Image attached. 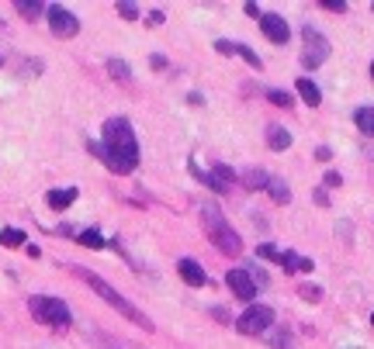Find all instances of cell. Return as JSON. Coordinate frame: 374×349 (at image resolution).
<instances>
[{
	"mask_svg": "<svg viewBox=\"0 0 374 349\" xmlns=\"http://www.w3.org/2000/svg\"><path fill=\"white\" fill-rule=\"evenodd\" d=\"M104 156L100 163L111 170V173H132L139 166V142H135V132L125 118H107L104 121V142H100Z\"/></svg>",
	"mask_w": 374,
	"mask_h": 349,
	"instance_id": "cell-1",
	"label": "cell"
},
{
	"mask_svg": "<svg viewBox=\"0 0 374 349\" xmlns=\"http://www.w3.org/2000/svg\"><path fill=\"white\" fill-rule=\"evenodd\" d=\"M70 270H73V273H77V277H80V280H84L87 287H91V290L97 294V297H100V301H107V304H111L114 311H121V315H125V318H128L132 325H139L142 332H153V329H156V325L149 322V315H146V311H139V308H135L132 301H125V297H121V294H118V290H114V287H111V284H107L104 277L91 273L87 266H70Z\"/></svg>",
	"mask_w": 374,
	"mask_h": 349,
	"instance_id": "cell-2",
	"label": "cell"
},
{
	"mask_svg": "<svg viewBox=\"0 0 374 349\" xmlns=\"http://www.w3.org/2000/svg\"><path fill=\"white\" fill-rule=\"evenodd\" d=\"M201 225H204V235H208V242L222 253V256H239L243 253V239H239V232L225 222V215L215 208V204H201Z\"/></svg>",
	"mask_w": 374,
	"mask_h": 349,
	"instance_id": "cell-3",
	"label": "cell"
},
{
	"mask_svg": "<svg viewBox=\"0 0 374 349\" xmlns=\"http://www.w3.org/2000/svg\"><path fill=\"white\" fill-rule=\"evenodd\" d=\"M28 308H31V315H35L42 325H52V329H66V325L73 322V315H70L66 301L49 297V294H35V297L28 301Z\"/></svg>",
	"mask_w": 374,
	"mask_h": 349,
	"instance_id": "cell-4",
	"label": "cell"
},
{
	"mask_svg": "<svg viewBox=\"0 0 374 349\" xmlns=\"http://www.w3.org/2000/svg\"><path fill=\"white\" fill-rule=\"evenodd\" d=\"M236 329L243 336H264L267 329H274V311L271 304H250L239 318H236Z\"/></svg>",
	"mask_w": 374,
	"mask_h": 349,
	"instance_id": "cell-5",
	"label": "cell"
},
{
	"mask_svg": "<svg viewBox=\"0 0 374 349\" xmlns=\"http://www.w3.org/2000/svg\"><path fill=\"white\" fill-rule=\"evenodd\" d=\"M301 38H305V52H301V66L305 70H315V66H322L326 63V56H329V42L315 31V28H305L301 31Z\"/></svg>",
	"mask_w": 374,
	"mask_h": 349,
	"instance_id": "cell-6",
	"label": "cell"
},
{
	"mask_svg": "<svg viewBox=\"0 0 374 349\" xmlns=\"http://www.w3.org/2000/svg\"><path fill=\"white\" fill-rule=\"evenodd\" d=\"M187 166H190V173L197 176V180H201V183H204V187H211V190H215V194H229V190H232V183H236V173H232V170H229V166H222V163H215V166H211V170H208V173H201V170H197V163H194V160H190V163H187Z\"/></svg>",
	"mask_w": 374,
	"mask_h": 349,
	"instance_id": "cell-7",
	"label": "cell"
},
{
	"mask_svg": "<svg viewBox=\"0 0 374 349\" xmlns=\"http://www.w3.org/2000/svg\"><path fill=\"white\" fill-rule=\"evenodd\" d=\"M45 14H49V28H52V35H56V38H73V35L80 31V21H77V14H73V10H66V7L52 3Z\"/></svg>",
	"mask_w": 374,
	"mask_h": 349,
	"instance_id": "cell-8",
	"label": "cell"
},
{
	"mask_svg": "<svg viewBox=\"0 0 374 349\" xmlns=\"http://www.w3.org/2000/svg\"><path fill=\"white\" fill-rule=\"evenodd\" d=\"M225 284L232 287V294H236L239 301H253V297H257V284H253V277H250L246 270H239V266L225 273Z\"/></svg>",
	"mask_w": 374,
	"mask_h": 349,
	"instance_id": "cell-9",
	"label": "cell"
},
{
	"mask_svg": "<svg viewBox=\"0 0 374 349\" xmlns=\"http://www.w3.org/2000/svg\"><path fill=\"white\" fill-rule=\"evenodd\" d=\"M260 31H264L274 45H287V42H291V28H287V21H284L280 14H264V17H260Z\"/></svg>",
	"mask_w": 374,
	"mask_h": 349,
	"instance_id": "cell-10",
	"label": "cell"
},
{
	"mask_svg": "<svg viewBox=\"0 0 374 349\" xmlns=\"http://www.w3.org/2000/svg\"><path fill=\"white\" fill-rule=\"evenodd\" d=\"M177 273H181V280L190 284V287H204V284H208V277H204V270H201L197 260H181L177 263Z\"/></svg>",
	"mask_w": 374,
	"mask_h": 349,
	"instance_id": "cell-11",
	"label": "cell"
},
{
	"mask_svg": "<svg viewBox=\"0 0 374 349\" xmlns=\"http://www.w3.org/2000/svg\"><path fill=\"white\" fill-rule=\"evenodd\" d=\"M278 263L287 273H312V270H315V263L308 260V256H298V253H291V249H284Z\"/></svg>",
	"mask_w": 374,
	"mask_h": 349,
	"instance_id": "cell-12",
	"label": "cell"
},
{
	"mask_svg": "<svg viewBox=\"0 0 374 349\" xmlns=\"http://www.w3.org/2000/svg\"><path fill=\"white\" fill-rule=\"evenodd\" d=\"M45 201H49V208H52V211H66V208L77 201V187H66V190H49V194H45Z\"/></svg>",
	"mask_w": 374,
	"mask_h": 349,
	"instance_id": "cell-13",
	"label": "cell"
},
{
	"mask_svg": "<svg viewBox=\"0 0 374 349\" xmlns=\"http://www.w3.org/2000/svg\"><path fill=\"white\" fill-rule=\"evenodd\" d=\"M267 146H271V149H278V153L291 149V132H287V128H280V125H271V128H267Z\"/></svg>",
	"mask_w": 374,
	"mask_h": 349,
	"instance_id": "cell-14",
	"label": "cell"
},
{
	"mask_svg": "<svg viewBox=\"0 0 374 349\" xmlns=\"http://www.w3.org/2000/svg\"><path fill=\"white\" fill-rule=\"evenodd\" d=\"M298 93H301V100H305L308 107H319V104H322V90L315 87L308 77H301V80H298Z\"/></svg>",
	"mask_w": 374,
	"mask_h": 349,
	"instance_id": "cell-15",
	"label": "cell"
},
{
	"mask_svg": "<svg viewBox=\"0 0 374 349\" xmlns=\"http://www.w3.org/2000/svg\"><path fill=\"white\" fill-rule=\"evenodd\" d=\"M264 190L271 194V201H274V204H287V201H291V190H287V183H284L280 176H271Z\"/></svg>",
	"mask_w": 374,
	"mask_h": 349,
	"instance_id": "cell-16",
	"label": "cell"
},
{
	"mask_svg": "<svg viewBox=\"0 0 374 349\" xmlns=\"http://www.w3.org/2000/svg\"><path fill=\"white\" fill-rule=\"evenodd\" d=\"M354 125L361 128V135L374 139V107H357L354 111Z\"/></svg>",
	"mask_w": 374,
	"mask_h": 349,
	"instance_id": "cell-17",
	"label": "cell"
},
{
	"mask_svg": "<svg viewBox=\"0 0 374 349\" xmlns=\"http://www.w3.org/2000/svg\"><path fill=\"white\" fill-rule=\"evenodd\" d=\"M104 66H107V73H111V77H114L118 84L132 87V70H128V63H125V59H107Z\"/></svg>",
	"mask_w": 374,
	"mask_h": 349,
	"instance_id": "cell-18",
	"label": "cell"
},
{
	"mask_svg": "<svg viewBox=\"0 0 374 349\" xmlns=\"http://www.w3.org/2000/svg\"><path fill=\"white\" fill-rule=\"evenodd\" d=\"M14 7H17V14H24L28 21H35V17L45 14V3H35V0H17Z\"/></svg>",
	"mask_w": 374,
	"mask_h": 349,
	"instance_id": "cell-19",
	"label": "cell"
},
{
	"mask_svg": "<svg viewBox=\"0 0 374 349\" xmlns=\"http://www.w3.org/2000/svg\"><path fill=\"white\" fill-rule=\"evenodd\" d=\"M0 246H7V249L24 246V232H21V228H3V232H0Z\"/></svg>",
	"mask_w": 374,
	"mask_h": 349,
	"instance_id": "cell-20",
	"label": "cell"
},
{
	"mask_svg": "<svg viewBox=\"0 0 374 349\" xmlns=\"http://www.w3.org/2000/svg\"><path fill=\"white\" fill-rule=\"evenodd\" d=\"M77 242H80V246H87V249H104V246H107V242L100 239V232H97V228L80 232V235H77Z\"/></svg>",
	"mask_w": 374,
	"mask_h": 349,
	"instance_id": "cell-21",
	"label": "cell"
},
{
	"mask_svg": "<svg viewBox=\"0 0 374 349\" xmlns=\"http://www.w3.org/2000/svg\"><path fill=\"white\" fill-rule=\"evenodd\" d=\"M267 180H271V176L264 173V170H243V183H246L250 190H260V187H267Z\"/></svg>",
	"mask_w": 374,
	"mask_h": 349,
	"instance_id": "cell-22",
	"label": "cell"
},
{
	"mask_svg": "<svg viewBox=\"0 0 374 349\" xmlns=\"http://www.w3.org/2000/svg\"><path fill=\"white\" fill-rule=\"evenodd\" d=\"M232 56H243V59H246L253 70H260V66H264V63H260V56H257L250 45H236V42H232Z\"/></svg>",
	"mask_w": 374,
	"mask_h": 349,
	"instance_id": "cell-23",
	"label": "cell"
},
{
	"mask_svg": "<svg viewBox=\"0 0 374 349\" xmlns=\"http://www.w3.org/2000/svg\"><path fill=\"white\" fill-rule=\"evenodd\" d=\"M267 100H271V104H278V107H291V104H294V100H291V93H284V90H271V93H267Z\"/></svg>",
	"mask_w": 374,
	"mask_h": 349,
	"instance_id": "cell-24",
	"label": "cell"
},
{
	"mask_svg": "<svg viewBox=\"0 0 374 349\" xmlns=\"http://www.w3.org/2000/svg\"><path fill=\"white\" fill-rule=\"evenodd\" d=\"M257 253H260L264 260H280V249L274 246V242H260V246H257Z\"/></svg>",
	"mask_w": 374,
	"mask_h": 349,
	"instance_id": "cell-25",
	"label": "cell"
},
{
	"mask_svg": "<svg viewBox=\"0 0 374 349\" xmlns=\"http://www.w3.org/2000/svg\"><path fill=\"white\" fill-rule=\"evenodd\" d=\"M118 14H121L125 21H135V17H139V7L128 3V0H121V3H118Z\"/></svg>",
	"mask_w": 374,
	"mask_h": 349,
	"instance_id": "cell-26",
	"label": "cell"
},
{
	"mask_svg": "<svg viewBox=\"0 0 374 349\" xmlns=\"http://www.w3.org/2000/svg\"><path fill=\"white\" fill-rule=\"evenodd\" d=\"M322 7L333 14H347V0H322Z\"/></svg>",
	"mask_w": 374,
	"mask_h": 349,
	"instance_id": "cell-27",
	"label": "cell"
},
{
	"mask_svg": "<svg viewBox=\"0 0 374 349\" xmlns=\"http://www.w3.org/2000/svg\"><path fill=\"white\" fill-rule=\"evenodd\" d=\"M267 339H271L278 349H291V343H287V332H274V336H267Z\"/></svg>",
	"mask_w": 374,
	"mask_h": 349,
	"instance_id": "cell-28",
	"label": "cell"
},
{
	"mask_svg": "<svg viewBox=\"0 0 374 349\" xmlns=\"http://www.w3.org/2000/svg\"><path fill=\"white\" fill-rule=\"evenodd\" d=\"M298 294H301V297H305V301H312V304H315V301H319V294H322V290H319V287H301V290H298Z\"/></svg>",
	"mask_w": 374,
	"mask_h": 349,
	"instance_id": "cell-29",
	"label": "cell"
},
{
	"mask_svg": "<svg viewBox=\"0 0 374 349\" xmlns=\"http://www.w3.org/2000/svg\"><path fill=\"white\" fill-rule=\"evenodd\" d=\"M315 160H319V163H329V160H333V153H329L326 146H319V149H315Z\"/></svg>",
	"mask_w": 374,
	"mask_h": 349,
	"instance_id": "cell-30",
	"label": "cell"
},
{
	"mask_svg": "<svg viewBox=\"0 0 374 349\" xmlns=\"http://www.w3.org/2000/svg\"><path fill=\"white\" fill-rule=\"evenodd\" d=\"M322 183H326V187H340V183H343V176H340V173H326V180H322Z\"/></svg>",
	"mask_w": 374,
	"mask_h": 349,
	"instance_id": "cell-31",
	"label": "cell"
},
{
	"mask_svg": "<svg viewBox=\"0 0 374 349\" xmlns=\"http://www.w3.org/2000/svg\"><path fill=\"white\" fill-rule=\"evenodd\" d=\"M215 49H218L222 56H232V42H225V38H222V42H215Z\"/></svg>",
	"mask_w": 374,
	"mask_h": 349,
	"instance_id": "cell-32",
	"label": "cell"
},
{
	"mask_svg": "<svg viewBox=\"0 0 374 349\" xmlns=\"http://www.w3.org/2000/svg\"><path fill=\"white\" fill-rule=\"evenodd\" d=\"M149 66H153V70H163L167 59H163V56H149Z\"/></svg>",
	"mask_w": 374,
	"mask_h": 349,
	"instance_id": "cell-33",
	"label": "cell"
},
{
	"mask_svg": "<svg viewBox=\"0 0 374 349\" xmlns=\"http://www.w3.org/2000/svg\"><path fill=\"white\" fill-rule=\"evenodd\" d=\"M149 24H163V10H153V14H149Z\"/></svg>",
	"mask_w": 374,
	"mask_h": 349,
	"instance_id": "cell-34",
	"label": "cell"
},
{
	"mask_svg": "<svg viewBox=\"0 0 374 349\" xmlns=\"http://www.w3.org/2000/svg\"><path fill=\"white\" fill-rule=\"evenodd\" d=\"M371 80H374V63H371Z\"/></svg>",
	"mask_w": 374,
	"mask_h": 349,
	"instance_id": "cell-35",
	"label": "cell"
},
{
	"mask_svg": "<svg viewBox=\"0 0 374 349\" xmlns=\"http://www.w3.org/2000/svg\"><path fill=\"white\" fill-rule=\"evenodd\" d=\"M371 325H374V315H371Z\"/></svg>",
	"mask_w": 374,
	"mask_h": 349,
	"instance_id": "cell-36",
	"label": "cell"
}]
</instances>
